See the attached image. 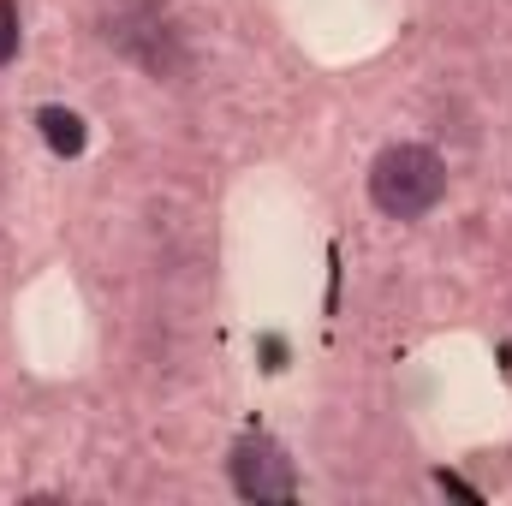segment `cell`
<instances>
[{
  "instance_id": "obj_1",
  "label": "cell",
  "mask_w": 512,
  "mask_h": 506,
  "mask_svg": "<svg viewBox=\"0 0 512 506\" xmlns=\"http://www.w3.org/2000/svg\"><path fill=\"white\" fill-rule=\"evenodd\" d=\"M102 42L131 60V66H143L149 78H185V66H191V48H185V36H179V24L155 6V0H102Z\"/></svg>"
},
{
  "instance_id": "obj_2",
  "label": "cell",
  "mask_w": 512,
  "mask_h": 506,
  "mask_svg": "<svg viewBox=\"0 0 512 506\" xmlns=\"http://www.w3.org/2000/svg\"><path fill=\"white\" fill-rule=\"evenodd\" d=\"M447 197V161L429 143H387L370 167V203L387 221H423Z\"/></svg>"
},
{
  "instance_id": "obj_3",
  "label": "cell",
  "mask_w": 512,
  "mask_h": 506,
  "mask_svg": "<svg viewBox=\"0 0 512 506\" xmlns=\"http://www.w3.org/2000/svg\"><path fill=\"white\" fill-rule=\"evenodd\" d=\"M227 471H233V489H239L245 501H292V495H298V471H292L286 447L268 441V435H245V441L233 447Z\"/></svg>"
},
{
  "instance_id": "obj_4",
  "label": "cell",
  "mask_w": 512,
  "mask_h": 506,
  "mask_svg": "<svg viewBox=\"0 0 512 506\" xmlns=\"http://www.w3.org/2000/svg\"><path fill=\"white\" fill-rule=\"evenodd\" d=\"M36 126H42V137H48L54 155H84V120H78L72 108H42Z\"/></svg>"
},
{
  "instance_id": "obj_5",
  "label": "cell",
  "mask_w": 512,
  "mask_h": 506,
  "mask_svg": "<svg viewBox=\"0 0 512 506\" xmlns=\"http://www.w3.org/2000/svg\"><path fill=\"white\" fill-rule=\"evenodd\" d=\"M18 54V0H0V66Z\"/></svg>"
}]
</instances>
